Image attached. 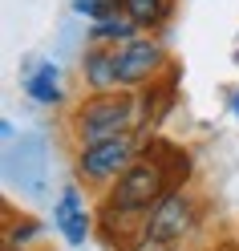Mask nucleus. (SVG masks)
<instances>
[{
  "mask_svg": "<svg viewBox=\"0 0 239 251\" xmlns=\"http://www.w3.org/2000/svg\"><path fill=\"white\" fill-rule=\"evenodd\" d=\"M69 8L77 12V17H85V21L93 25V21L109 17V12H118V8H122V0H69Z\"/></svg>",
  "mask_w": 239,
  "mask_h": 251,
  "instance_id": "obj_13",
  "label": "nucleus"
},
{
  "mask_svg": "<svg viewBox=\"0 0 239 251\" xmlns=\"http://www.w3.org/2000/svg\"><path fill=\"white\" fill-rule=\"evenodd\" d=\"M207 219V207L203 199L190 191V186H179V191H170L158 207L146 215V223H142V239H154L162 247H183L195 239V231L203 227Z\"/></svg>",
  "mask_w": 239,
  "mask_h": 251,
  "instance_id": "obj_4",
  "label": "nucleus"
},
{
  "mask_svg": "<svg viewBox=\"0 0 239 251\" xmlns=\"http://www.w3.org/2000/svg\"><path fill=\"white\" fill-rule=\"evenodd\" d=\"M33 239H41V223L37 219H12L8 223V235H4V243H8V251H28V243Z\"/></svg>",
  "mask_w": 239,
  "mask_h": 251,
  "instance_id": "obj_12",
  "label": "nucleus"
},
{
  "mask_svg": "<svg viewBox=\"0 0 239 251\" xmlns=\"http://www.w3.org/2000/svg\"><path fill=\"white\" fill-rule=\"evenodd\" d=\"M170 69H174V57H170V49L154 33H142V37H134L130 45L118 49V81L130 93L162 81Z\"/></svg>",
  "mask_w": 239,
  "mask_h": 251,
  "instance_id": "obj_5",
  "label": "nucleus"
},
{
  "mask_svg": "<svg viewBox=\"0 0 239 251\" xmlns=\"http://www.w3.org/2000/svg\"><path fill=\"white\" fill-rule=\"evenodd\" d=\"M146 138L138 130L134 134H118V138H106V142H89V146H73V175L77 182L85 186L89 195H106L126 170L138 162Z\"/></svg>",
  "mask_w": 239,
  "mask_h": 251,
  "instance_id": "obj_3",
  "label": "nucleus"
},
{
  "mask_svg": "<svg viewBox=\"0 0 239 251\" xmlns=\"http://www.w3.org/2000/svg\"><path fill=\"white\" fill-rule=\"evenodd\" d=\"M77 73H81L85 93H118V49L114 45H85L77 57Z\"/></svg>",
  "mask_w": 239,
  "mask_h": 251,
  "instance_id": "obj_7",
  "label": "nucleus"
},
{
  "mask_svg": "<svg viewBox=\"0 0 239 251\" xmlns=\"http://www.w3.org/2000/svg\"><path fill=\"white\" fill-rule=\"evenodd\" d=\"M93 219H98V215L85 211V202H81V195H77V186H65V191H61V199L53 202V227L65 235L69 247H85V243H89Z\"/></svg>",
  "mask_w": 239,
  "mask_h": 251,
  "instance_id": "obj_8",
  "label": "nucleus"
},
{
  "mask_svg": "<svg viewBox=\"0 0 239 251\" xmlns=\"http://www.w3.org/2000/svg\"><path fill=\"white\" fill-rule=\"evenodd\" d=\"M174 8H179V0H122V12L142 33H154V37L174 21Z\"/></svg>",
  "mask_w": 239,
  "mask_h": 251,
  "instance_id": "obj_10",
  "label": "nucleus"
},
{
  "mask_svg": "<svg viewBox=\"0 0 239 251\" xmlns=\"http://www.w3.org/2000/svg\"><path fill=\"white\" fill-rule=\"evenodd\" d=\"M231 114H235V118H239V85H235V89H231Z\"/></svg>",
  "mask_w": 239,
  "mask_h": 251,
  "instance_id": "obj_14",
  "label": "nucleus"
},
{
  "mask_svg": "<svg viewBox=\"0 0 239 251\" xmlns=\"http://www.w3.org/2000/svg\"><path fill=\"white\" fill-rule=\"evenodd\" d=\"M134 37H142V28L126 17L122 8L89 25V45H114V49H122V45H130Z\"/></svg>",
  "mask_w": 239,
  "mask_h": 251,
  "instance_id": "obj_11",
  "label": "nucleus"
},
{
  "mask_svg": "<svg viewBox=\"0 0 239 251\" xmlns=\"http://www.w3.org/2000/svg\"><path fill=\"white\" fill-rule=\"evenodd\" d=\"M207 251H239V247H231V243H215V247H207Z\"/></svg>",
  "mask_w": 239,
  "mask_h": 251,
  "instance_id": "obj_15",
  "label": "nucleus"
},
{
  "mask_svg": "<svg viewBox=\"0 0 239 251\" xmlns=\"http://www.w3.org/2000/svg\"><path fill=\"white\" fill-rule=\"evenodd\" d=\"M179 65H174L162 81H154L146 89H138V134L142 138H150L158 126L166 122V114L174 109V101H179Z\"/></svg>",
  "mask_w": 239,
  "mask_h": 251,
  "instance_id": "obj_6",
  "label": "nucleus"
},
{
  "mask_svg": "<svg viewBox=\"0 0 239 251\" xmlns=\"http://www.w3.org/2000/svg\"><path fill=\"white\" fill-rule=\"evenodd\" d=\"M186 182H190V150L166 142V138H146L138 162L98 199V211L93 215H98V223H102V235L109 239L114 227H118V251L130 247L142 235L146 215L170 191H179Z\"/></svg>",
  "mask_w": 239,
  "mask_h": 251,
  "instance_id": "obj_1",
  "label": "nucleus"
},
{
  "mask_svg": "<svg viewBox=\"0 0 239 251\" xmlns=\"http://www.w3.org/2000/svg\"><path fill=\"white\" fill-rule=\"evenodd\" d=\"M21 89L28 93V101H37V105H61V101H65L57 61H33V65H25Z\"/></svg>",
  "mask_w": 239,
  "mask_h": 251,
  "instance_id": "obj_9",
  "label": "nucleus"
},
{
  "mask_svg": "<svg viewBox=\"0 0 239 251\" xmlns=\"http://www.w3.org/2000/svg\"><path fill=\"white\" fill-rule=\"evenodd\" d=\"M65 130L73 146H89V142H106L118 134H134L138 130V93L118 89V93H81L69 114H65Z\"/></svg>",
  "mask_w": 239,
  "mask_h": 251,
  "instance_id": "obj_2",
  "label": "nucleus"
}]
</instances>
